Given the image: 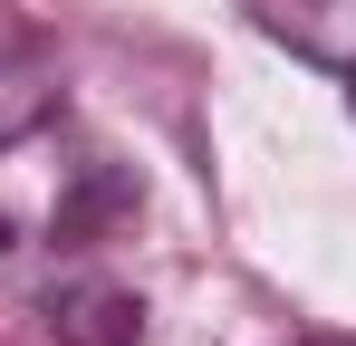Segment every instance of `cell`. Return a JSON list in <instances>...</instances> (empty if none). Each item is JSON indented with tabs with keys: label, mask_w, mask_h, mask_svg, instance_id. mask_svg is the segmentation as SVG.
I'll return each instance as SVG.
<instances>
[{
	"label": "cell",
	"mask_w": 356,
	"mask_h": 346,
	"mask_svg": "<svg viewBox=\"0 0 356 346\" xmlns=\"http://www.w3.org/2000/svg\"><path fill=\"white\" fill-rule=\"evenodd\" d=\"M241 10H250L260 39H280L289 58L356 77V0H241Z\"/></svg>",
	"instance_id": "1"
},
{
	"label": "cell",
	"mask_w": 356,
	"mask_h": 346,
	"mask_svg": "<svg viewBox=\"0 0 356 346\" xmlns=\"http://www.w3.org/2000/svg\"><path fill=\"white\" fill-rule=\"evenodd\" d=\"M49 337L58 346H135L145 337V308L116 279H58L49 288Z\"/></svg>",
	"instance_id": "2"
},
{
	"label": "cell",
	"mask_w": 356,
	"mask_h": 346,
	"mask_svg": "<svg viewBox=\"0 0 356 346\" xmlns=\"http://www.w3.org/2000/svg\"><path fill=\"white\" fill-rule=\"evenodd\" d=\"M49 106H58V67H49V49H39L29 29H10V19H0V145L39 135Z\"/></svg>",
	"instance_id": "3"
},
{
	"label": "cell",
	"mask_w": 356,
	"mask_h": 346,
	"mask_svg": "<svg viewBox=\"0 0 356 346\" xmlns=\"http://www.w3.org/2000/svg\"><path fill=\"white\" fill-rule=\"evenodd\" d=\"M0 250H10V212H0Z\"/></svg>",
	"instance_id": "4"
},
{
	"label": "cell",
	"mask_w": 356,
	"mask_h": 346,
	"mask_svg": "<svg viewBox=\"0 0 356 346\" xmlns=\"http://www.w3.org/2000/svg\"><path fill=\"white\" fill-rule=\"evenodd\" d=\"M347 106H356V77H347Z\"/></svg>",
	"instance_id": "5"
}]
</instances>
